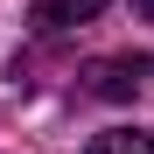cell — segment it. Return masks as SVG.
<instances>
[{
  "mask_svg": "<svg viewBox=\"0 0 154 154\" xmlns=\"http://www.w3.org/2000/svg\"><path fill=\"white\" fill-rule=\"evenodd\" d=\"M147 70H154L147 56H105V63L84 70V91H91V98H133Z\"/></svg>",
  "mask_w": 154,
  "mask_h": 154,
  "instance_id": "1",
  "label": "cell"
},
{
  "mask_svg": "<svg viewBox=\"0 0 154 154\" xmlns=\"http://www.w3.org/2000/svg\"><path fill=\"white\" fill-rule=\"evenodd\" d=\"M133 14H147V21H154V0H133Z\"/></svg>",
  "mask_w": 154,
  "mask_h": 154,
  "instance_id": "4",
  "label": "cell"
},
{
  "mask_svg": "<svg viewBox=\"0 0 154 154\" xmlns=\"http://www.w3.org/2000/svg\"><path fill=\"white\" fill-rule=\"evenodd\" d=\"M105 14V0H35L28 7V28L35 35H63V28H84V21Z\"/></svg>",
  "mask_w": 154,
  "mask_h": 154,
  "instance_id": "2",
  "label": "cell"
},
{
  "mask_svg": "<svg viewBox=\"0 0 154 154\" xmlns=\"http://www.w3.org/2000/svg\"><path fill=\"white\" fill-rule=\"evenodd\" d=\"M84 154H154V133H126V126H112V133H98Z\"/></svg>",
  "mask_w": 154,
  "mask_h": 154,
  "instance_id": "3",
  "label": "cell"
}]
</instances>
